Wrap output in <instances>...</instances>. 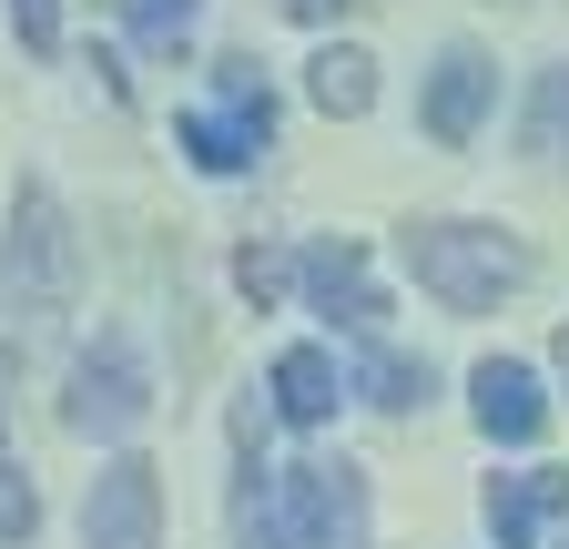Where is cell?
<instances>
[{
    "label": "cell",
    "mask_w": 569,
    "mask_h": 549,
    "mask_svg": "<svg viewBox=\"0 0 569 549\" xmlns=\"http://www.w3.org/2000/svg\"><path fill=\"white\" fill-rule=\"evenodd\" d=\"M559 387H569V326H559Z\"/></svg>",
    "instance_id": "44dd1931"
},
{
    "label": "cell",
    "mask_w": 569,
    "mask_h": 549,
    "mask_svg": "<svg viewBox=\"0 0 569 549\" xmlns=\"http://www.w3.org/2000/svg\"><path fill=\"white\" fill-rule=\"evenodd\" d=\"M82 549H163V468L153 458H112L82 499Z\"/></svg>",
    "instance_id": "8992f818"
},
{
    "label": "cell",
    "mask_w": 569,
    "mask_h": 549,
    "mask_svg": "<svg viewBox=\"0 0 569 549\" xmlns=\"http://www.w3.org/2000/svg\"><path fill=\"white\" fill-rule=\"evenodd\" d=\"M346 387H367V407H387V418H417L427 407V357H397V347H367V377H346Z\"/></svg>",
    "instance_id": "9a60e30c"
},
{
    "label": "cell",
    "mask_w": 569,
    "mask_h": 549,
    "mask_svg": "<svg viewBox=\"0 0 569 549\" xmlns=\"http://www.w3.org/2000/svg\"><path fill=\"white\" fill-rule=\"evenodd\" d=\"M11 274H21V296H41V306H61L71 274H82V254H71V214H61V193L41 173L11 193Z\"/></svg>",
    "instance_id": "52a82bcc"
},
{
    "label": "cell",
    "mask_w": 569,
    "mask_h": 549,
    "mask_svg": "<svg viewBox=\"0 0 569 549\" xmlns=\"http://www.w3.org/2000/svg\"><path fill=\"white\" fill-rule=\"evenodd\" d=\"M306 102H316L326 122H356V112L377 102V61L356 51V41H326V51L306 61Z\"/></svg>",
    "instance_id": "4fadbf2b"
},
{
    "label": "cell",
    "mask_w": 569,
    "mask_h": 549,
    "mask_svg": "<svg viewBox=\"0 0 569 549\" xmlns=\"http://www.w3.org/2000/svg\"><path fill=\"white\" fill-rule=\"evenodd\" d=\"M296 286H306V306H316V316H336L346 336L387 347V296H377V264H367V244H356V234L306 244V254H296Z\"/></svg>",
    "instance_id": "5b68a950"
},
{
    "label": "cell",
    "mask_w": 569,
    "mask_h": 549,
    "mask_svg": "<svg viewBox=\"0 0 569 549\" xmlns=\"http://www.w3.org/2000/svg\"><path fill=\"white\" fill-rule=\"evenodd\" d=\"M284 11H296V21H336V11H346V0H284Z\"/></svg>",
    "instance_id": "ffe728a7"
},
{
    "label": "cell",
    "mask_w": 569,
    "mask_h": 549,
    "mask_svg": "<svg viewBox=\"0 0 569 549\" xmlns=\"http://www.w3.org/2000/svg\"><path fill=\"white\" fill-rule=\"evenodd\" d=\"M407 274H417V286L438 296L448 316H488V306H509L539 264H529V244H519L509 224L427 214V224H407Z\"/></svg>",
    "instance_id": "6da1fadb"
},
{
    "label": "cell",
    "mask_w": 569,
    "mask_h": 549,
    "mask_svg": "<svg viewBox=\"0 0 569 549\" xmlns=\"http://www.w3.org/2000/svg\"><path fill=\"white\" fill-rule=\"evenodd\" d=\"M142 418H153V367H142V347H132L122 326H102L92 347L71 357V377H61V428L122 448Z\"/></svg>",
    "instance_id": "3957f363"
},
{
    "label": "cell",
    "mask_w": 569,
    "mask_h": 549,
    "mask_svg": "<svg viewBox=\"0 0 569 549\" xmlns=\"http://www.w3.org/2000/svg\"><path fill=\"white\" fill-rule=\"evenodd\" d=\"M468 407H478V428H488L498 448H529V438L549 428V387H539L529 357H478V367H468Z\"/></svg>",
    "instance_id": "9c48e42d"
},
{
    "label": "cell",
    "mask_w": 569,
    "mask_h": 549,
    "mask_svg": "<svg viewBox=\"0 0 569 549\" xmlns=\"http://www.w3.org/2000/svg\"><path fill=\"white\" fill-rule=\"evenodd\" d=\"M173 143L203 163V173H254L264 143H274V92H264V61H213V102H193L173 122Z\"/></svg>",
    "instance_id": "7a4b0ae2"
},
{
    "label": "cell",
    "mask_w": 569,
    "mask_h": 549,
    "mask_svg": "<svg viewBox=\"0 0 569 549\" xmlns=\"http://www.w3.org/2000/svg\"><path fill=\"white\" fill-rule=\"evenodd\" d=\"M234 296L264 316V306H284L296 296V254H274V244H234Z\"/></svg>",
    "instance_id": "e0dca14e"
},
{
    "label": "cell",
    "mask_w": 569,
    "mask_h": 549,
    "mask_svg": "<svg viewBox=\"0 0 569 549\" xmlns=\"http://www.w3.org/2000/svg\"><path fill=\"white\" fill-rule=\"evenodd\" d=\"M193 21H203V0H122V31L153 51V61H173L193 41Z\"/></svg>",
    "instance_id": "2e32d148"
},
{
    "label": "cell",
    "mask_w": 569,
    "mask_h": 549,
    "mask_svg": "<svg viewBox=\"0 0 569 549\" xmlns=\"http://www.w3.org/2000/svg\"><path fill=\"white\" fill-rule=\"evenodd\" d=\"M488 102H498V61L478 51V41H448L438 51V72H427V92H417V122H427V143H478V122H488Z\"/></svg>",
    "instance_id": "ba28073f"
},
{
    "label": "cell",
    "mask_w": 569,
    "mask_h": 549,
    "mask_svg": "<svg viewBox=\"0 0 569 549\" xmlns=\"http://www.w3.org/2000/svg\"><path fill=\"white\" fill-rule=\"evenodd\" d=\"M234 549H284V519H274V468H264V438H254V407L234 418Z\"/></svg>",
    "instance_id": "7c38bea8"
},
{
    "label": "cell",
    "mask_w": 569,
    "mask_h": 549,
    "mask_svg": "<svg viewBox=\"0 0 569 549\" xmlns=\"http://www.w3.org/2000/svg\"><path fill=\"white\" fill-rule=\"evenodd\" d=\"M31 529H41V489H31V468L0 448V549H31Z\"/></svg>",
    "instance_id": "ac0fdd59"
},
{
    "label": "cell",
    "mask_w": 569,
    "mask_h": 549,
    "mask_svg": "<svg viewBox=\"0 0 569 549\" xmlns=\"http://www.w3.org/2000/svg\"><path fill=\"white\" fill-rule=\"evenodd\" d=\"M569 509V468H519V478H488V539L498 549H539V529Z\"/></svg>",
    "instance_id": "8fae6325"
},
{
    "label": "cell",
    "mask_w": 569,
    "mask_h": 549,
    "mask_svg": "<svg viewBox=\"0 0 569 549\" xmlns=\"http://www.w3.org/2000/svg\"><path fill=\"white\" fill-rule=\"evenodd\" d=\"M11 31H21L31 61H51L61 51V0H11Z\"/></svg>",
    "instance_id": "d6986e66"
},
{
    "label": "cell",
    "mask_w": 569,
    "mask_h": 549,
    "mask_svg": "<svg viewBox=\"0 0 569 549\" xmlns=\"http://www.w3.org/2000/svg\"><path fill=\"white\" fill-rule=\"evenodd\" d=\"M264 397H274V418H284V428H326L356 387H346L336 347H284V357H274V377H264Z\"/></svg>",
    "instance_id": "30bf717a"
},
{
    "label": "cell",
    "mask_w": 569,
    "mask_h": 549,
    "mask_svg": "<svg viewBox=\"0 0 569 549\" xmlns=\"http://www.w3.org/2000/svg\"><path fill=\"white\" fill-rule=\"evenodd\" d=\"M519 153L529 163H569V61L529 82V112H519Z\"/></svg>",
    "instance_id": "5bb4252c"
},
{
    "label": "cell",
    "mask_w": 569,
    "mask_h": 549,
    "mask_svg": "<svg viewBox=\"0 0 569 549\" xmlns=\"http://www.w3.org/2000/svg\"><path fill=\"white\" fill-rule=\"evenodd\" d=\"M274 519H284V549H377L367 468H346V458L284 468V478H274Z\"/></svg>",
    "instance_id": "277c9868"
}]
</instances>
